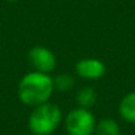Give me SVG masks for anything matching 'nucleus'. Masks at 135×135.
Returning a JSON list of instances; mask_svg holds the SVG:
<instances>
[{
  "label": "nucleus",
  "mask_w": 135,
  "mask_h": 135,
  "mask_svg": "<svg viewBox=\"0 0 135 135\" xmlns=\"http://www.w3.org/2000/svg\"><path fill=\"white\" fill-rule=\"evenodd\" d=\"M76 102L78 107L91 110V107L97 103V91L90 86L81 88L76 94Z\"/></svg>",
  "instance_id": "nucleus-7"
},
{
  "label": "nucleus",
  "mask_w": 135,
  "mask_h": 135,
  "mask_svg": "<svg viewBox=\"0 0 135 135\" xmlns=\"http://www.w3.org/2000/svg\"><path fill=\"white\" fill-rule=\"evenodd\" d=\"M4 2H7V3H16V2H19V0H4Z\"/></svg>",
  "instance_id": "nucleus-10"
},
{
  "label": "nucleus",
  "mask_w": 135,
  "mask_h": 135,
  "mask_svg": "<svg viewBox=\"0 0 135 135\" xmlns=\"http://www.w3.org/2000/svg\"><path fill=\"white\" fill-rule=\"evenodd\" d=\"M64 122V114L58 105L45 102L32 109L27 126L32 135H53Z\"/></svg>",
  "instance_id": "nucleus-2"
},
{
  "label": "nucleus",
  "mask_w": 135,
  "mask_h": 135,
  "mask_svg": "<svg viewBox=\"0 0 135 135\" xmlns=\"http://www.w3.org/2000/svg\"><path fill=\"white\" fill-rule=\"evenodd\" d=\"M94 135H122L118 122L113 118H102L97 120Z\"/></svg>",
  "instance_id": "nucleus-8"
},
{
  "label": "nucleus",
  "mask_w": 135,
  "mask_h": 135,
  "mask_svg": "<svg viewBox=\"0 0 135 135\" xmlns=\"http://www.w3.org/2000/svg\"><path fill=\"white\" fill-rule=\"evenodd\" d=\"M74 69L78 77L88 81H97L106 74L105 62L94 57L81 58L80 61H77Z\"/></svg>",
  "instance_id": "nucleus-5"
},
{
  "label": "nucleus",
  "mask_w": 135,
  "mask_h": 135,
  "mask_svg": "<svg viewBox=\"0 0 135 135\" xmlns=\"http://www.w3.org/2000/svg\"><path fill=\"white\" fill-rule=\"evenodd\" d=\"M28 62L35 72L50 74L57 66V58L54 53L42 45H36L28 52Z\"/></svg>",
  "instance_id": "nucleus-4"
},
{
  "label": "nucleus",
  "mask_w": 135,
  "mask_h": 135,
  "mask_svg": "<svg viewBox=\"0 0 135 135\" xmlns=\"http://www.w3.org/2000/svg\"><path fill=\"white\" fill-rule=\"evenodd\" d=\"M54 93L53 77L40 72H29L21 77L17 85V98L28 107H36L49 102Z\"/></svg>",
  "instance_id": "nucleus-1"
},
{
  "label": "nucleus",
  "mask_w": 135,
  "mask_h": 135,
  "mask_svg": "<svg viewBox=\"0 0 135 135\" xmlns=\"http://www.w3.org/2000/svg\"><path fill=\"white\" fill-rule=\"evenodd\" d=\"M53 84H54V90L69 91L74 86V77L69 73H62L53 77Z\"/></svg>",
  "instance_id": "nucleus-9"
},
{
  "label": "nucleus",
  "mask_w": 135,
  "mask_h": 135,
  "mask_svg": "<svg viewBox=\"0 0 135 135\" xmlns=\"http://www.w3.org/2000/svg\"><path fill=\"white\" fill-rule=\"evenodd\" d=\"M95 126V115L89 109L77 106L64 117V127L68 135H94Z\"/></svg>",
  "instance_id": "nucleus-3"
},
{
  "label": "nucleus",
  "mask_w": 135,
  "mask_h": 135,
  "mask_svg": "<svg viewBox=\"0 0 135 135\" xmlns=\"http://www.w3.org/2000/svg\"><path fill=\"white\" fill-rule=\"evenodd\" d=\"M25 135H32V134H25Z\"/></svg>",
  "instance_id": "nucleus-11"
},
{
  "label": "nucleus",
  "mask_w": 135,
  "mask_h": 135,
  "mask_svg": "<svg viewBox=\"0 0 135 135\" xmlns=\"http://www.w3.org/2000/svg\"><path fill=\"white\" fill-rule=\"evenodd\" d=\"M118 114L124 122L135 124V91L127 93L119 101Z\"/></svg>",
  "instance_id": "nucleus-6"
}]
</instances>
